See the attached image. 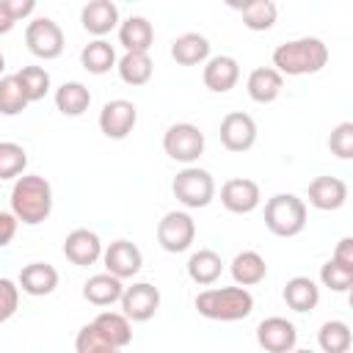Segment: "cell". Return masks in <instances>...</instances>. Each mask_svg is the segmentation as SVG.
Segmentation results:
<instances>
[{
  "label": "cell",
  "mask_w": 353,
  "mask_h": 353,
  "mask_svg": "<svg viewBox=\"0 0 353 353\" xmlns=\"http://www.w3.org/2000/svg\"><path fill=\"white\" fill-rule=\"evenodd\" d=\"M171 190L176 196V201L188 210H201L207 207L212 199H215V182H212V174L199 168V165H185L174 182H171Z\"/></svg>",
  "instance_id": "5b68a950"
},
{
  "label": "cell",
  "mask_w": 353,
  "mask_h": 353,
  "mask_svg": "<svg viewBox=\"0 0 353 353\" xmlns=\"http://www.w3.org/2000/svg\"><path fill=\"white\" fill-rule=\"evenodd\" d=\"M193 240H196V223H193V218L188 212L171 210V212H165L160 218V223H157V243H160L163 251L182 254V251H188L193 245Z\"/></svg>",
  "instance_id": "ba28073f"
},
{
  "label": "cell",
  "mask_w": 353,
  "mask_h": 353,
  "mask_svg": "<svg viewBox=\"0 0 353 353\" xmlns=\"http://www.w3.org/2000/svg\"><path fill=\"white\" fill-rule=\"evenodd\" d=\"M17 229H19L17 215L11 210H0V248H6L17 237Z\"/></svg>",
  "instance_id": "ab89813d"
},
{
  "label": "cell",
  "mask_w": 353,
  "mask_h": 353,
  "mask_svg": "<svg viewBox=\"0 0 353 353\" xmlns=\"http://www.w3.org/2000/svg\"><path fill=\"white\" fill-rule=\"evenodd\" d=\"M28 168V152L14 141H0V179H19Z\"/></svg>",
  "instance_id": "836d02e7"
},
{
  "label": "cell",
  "mask_w": 353,
  "mask_h": 353,
  "mask_svg": "<svg viewBox=\"0 0 353 353\" xmlns=\"http://www.w3.org/2000/svg\"><path fill=\"white\" fill-rule=\"evenodd\" d=\"M221 143L229 152H248L256 143V121L243 113V110H232L221 119Z\"/></svg>",
  "instance_id": "8fae6325"
},
{
  "label": "cell",
  "mask_w": 353,
  "mask_h": 353,
  "mask_svg": "<svg viewBox=\"0 0 353 353\" xmlns=\"http://www.w3.org/2000/svg\"><path fill=\"white\" fill-rule=\"evenodd\" d=\"M25 44L36 58L52 61V58H58L63 52V30H61V25L55 19L36 17L25 28Z\"/></svg>",
  "instance_id": "52a82bcc"
},
{
  "label": "cell",
  "mask_w": 353,
  "mask_h": 353,
  "mask_svg": "<svg viewBox=\"0 0 353 353\" xmlns=\"http://www.w3.org/2000/svg\"><path fill=\"white\" fill-rule=\"evenodd\" d=\"M171 58L179 66H196V63H207L210 58V41L201 33H182L174 39L171 44Z\"/></svg>",
  "instance_id": "603a6c76"
},
{
  "label": "cell",
  "mask_w": 353,
  "mask_h": 353,
  "mask_svg": "<svg viewBox=\"0 0 353 353\" xmlns=\"http://www.w3.org/2000/svg\"><path fill=\"white\" fill-rule=\"evenodd\" d=\"M259 201H262V193H259V185L254 179L234 176V179H226L221 188V204L234 215L254 212L259 207Z\"/></svg>",
  "instance_id": "5bb4252c"
},
{
  "label": "cell",
  "mask_w": 353,
  "mask_h": 353,
  "mask_svg": "<svg viewBox=\"0 0 353 353\" xmlns=\"http://www.w3.org/2000/svg\"><path fill=\"white\" fill-rule=\"evenodd\" d=\"M119 44L124 52H149L154 44V28L146 17H127L119 22Z\"/></svg>",
  "instance_id": "44dd1931"
},
{
  "label": "cell",
  "mask_w": 353,
  "mask_h": 353,
  "mask_svg": "<svg viewBox=\"0 0 353 353\" xmlns=\"http://www.w3.org/2000/svg\"><path fill=\"white\" fill-rule=\"evenodd\" d=\"M121 314L132 323H146L160 309V290L149 281H135L121 292Z\"/></svg>",
  "instance_id": "9c48e42d"
},
{
  "label": "cell",
  "mask_w": 353,
  "mask_h": 353,
  "mask_svg": "<svg viewBox=\"0 0 353 353\" xmlns=\"http://www.w3.org/2000/svg\"><path fill=\"white\" fill-rule=\"evenodd\" d=\"M201 80L204 85L212 91V94H226L237 85L240 80V63L232 58V55H212L207 58L204 63V72H201Z\"/></svg>",
  "instance_id": "2e32d148"
},
{
  "label": "cell",
  "mask_w": 353,
  "mask_h": 353,
  "mask_svg": "<svg viewBox=\"0 0 353 353\" xmlns=\"http://www.w3.org/2000/svg\"><path fill=\"white\" fill-rule=\"evenodd\" d=\"M3 69H6V58H3V52H0V74H3Z\"/></svg>",
  "instance_id": "ee69618b"
},
{
  "label": "cell",
  "mask_w": 353,
  "mask_h": 353,
  "mask_svg": "<svg viewBox=\"0 0 353 353\" xmlns=\"http://www.w3.org/2000/svg\"><path fill=\"white\" fill-rule=\"evenodd\" d=\"M88 105H91V91L83 83L69 80L55 88V108L63 116H83L88 110Z\"/></svg>",
  "instance_id": "f546056e"
},
{
  "label": "cell",
  "mask_w": 353,
  "mask_h": 353,
  "mask_svg": "<svg viewBox=\"0 0 353 353\" xmlns=\"http://www.w3.org/2000/svg\"><path fill=\"white\" fill-rule=\"evenodd\" d=\"M350 325L345 320H328L317 331V345L323 353H347L350 350Z\"/></svg>",
  "instance_id": "4dcf8cb0"
},
{
  "label": "cell",
  "mask_w": 353,
  "mask_h": 353,
  "mask_svg": "<svg viewBox=\"0 0 353 353\" xmlns=\"http://www.w3.org/2000/svg\"><path fill=\"white\" fill-rule=\"evenodd\" d=\"M121 292H124L121 279H116L110 273H97L83 284V298L94 306H110V303L121 301Z\"/></svg>",
  "instance_id": "484cf974"
},
{
  "label": "cell",
  "mask_w": 353,
  "mask_h": 353,
  "mask_svg": "<svg viewBox=\"0 0 353 353\" xmlns=\"http://www.w3.org/2000/svg\"><path fill=\"white\" fill-rule=\"evenodd\" d=\"M74 350H77V353H119V347H113L91 323L77 331V336H74Z\"/></svg>",
  "instance_id": "8d00e7d4"
},
{
  "label": "cell",
  "mask_w": 353,
  "mask_h": 353,
  "mask_svg": "<svg viewBox=\"0 0 353 353\" xmlns=\"http://www.w3.org/2000/svg\"><path fill=\"white\" fill-rule=\"evenodd\" d=\"M229 273H232V279H234L237 287H254V284L265 281L268 265H265L262 254H256V251H240V254L232 259Z\"/></svg>",
  "instance_id": "cb8c5ba5"
},
{
  "label": "cell",
  "mask_w": 353,
  "mask_h": 353,
  "mask_svg": "<svg viewBox=\"0 0 353 353\" xmlns=\"http://www.w3.org/2000/svg\"><path fill=\"white\" fill-rule=\"evenodd\" d=\"M11 212L25 226H39L52 212V185L39 174H22L11 188Z\"/></svg>",
  "instance_id": "7a4b0ae2"
},
{
  "label": "cell",
  "mask_w": 353,
  "mask_h": 353,
  "mask_svg": "<svg viewBox=\"0 0 353 353\" xmlns=\"http://www.w3.org/2000/svg\"><path fill=\"white\" fill-rule=\"evenodd\" d=\"M320 281L323 287H328L331 292H347L353 287V268H345L334 259H328L323 268H320Z\"/></svg>",
  "instance_id": "d590c367"
},
{
  "label": "cell",
  "mask_w": 353,
  "mask_h": 353,
  "mask_svg": "<svg viewBox=\"0 0 353 353\" xmlns=\"http://www.w3.org/2000/svg\"><path fill=\"white\" fill-rule=\"evenodd\" d=\"M281 298L292 312H312L320 303V287L309 276H292L284 284Z\"/></svg>",
  "instance_id": "7402d4cb"
},
{
  "label": "cell",
  "mask_w": 353,
  "mask_h": 353,
  "mask_svg": "<svg viewBox=\"0 0 353 353\" xmlns=\"http://www.w3.org/2000/svg\"><path fill=\"white\" fill-rule=\"evenodd\" d=\"M14 25H17V22H14V17L8 14V8H6V3L0 0V36H3V33H8V30H11Z\"/></svg>",
  "instance_id": "7bdbcfd3"
},
{
  "label": "cell",
  "mask_w": 353,
  "mask_h": 353,
  "mask_svg": "<svg viewBox=\"0 0 353 353\" xmlns=\"http://www.w3.org/2000/svg\"><path fill=\"white\" fill-rule=\"evenodd\" d=\"M256 342L265 353H292L298 331L287 317H265L256 325Z\"/></svg>",
  "instance_id": "4fadbf2b"
},
{
  "label": "cell",
  "mask_w": 353,
  "mask_h": 353,
  "mask_svg": "<svg viewBox=\"0 0 353 353\" xmlns=\"http://www.w3.org/2000/svg\"><path fill=\"white\" fill-rule=\"evenodd\" d=\"M345 201H347V185L339 176L323 174V176H314L309 182V204L314 210L331 212V210H339Z\"/></svg>",
  "instance_id": "e0dca14e"
},
{
  "label": "cell",
  "mask_w": 353,
  "mask_h": 353,
  "mask_svg": "<svg viewBox=\"0 0 353 353\" xmlns=\"http://www.w3.org/2000/svg\"><path fill=\"white\" fill-rule=\"evenodd\" d=\"M331 259L339 262V265H345V268H353V237H342V240L336 243Z\"/></svg>",
  "instance_id": "b9f144b4"
},
{
  "label": "cell",
  "mask_w": 353,
  "mask_h": 353,
  "mask_svg": "<svg viewBox=\"0 0 353 353\" xmlns=\"http://www.w3.org/2000/svg\"><path fill=\"white\" fill-rule=\"evenodd\" d=\"M80 22H83V30L102 39L105 33L119 28V6L113 0H91V3L83 6Z\"/></svg>",
  "instance_id": "ac0fdd59"
},
{
  "label": "cell",
  "mask_w": 353,
  "mask_h": 353,
  "mask_svg": "<svg viewBox=\"0 0 353 353\" xmlns=\"http://www.w3.org/2000/svg\"><path fill=\"white\" fill-rule=\"evenodd\" d=\"M196 312L207 320L237 323L254 312V295L245 287H210L196 295Z\"/></svg>",
  "instance_id": "3957f363"
},
{
  "label": "cell",
  "mask_w": 353,
  "mask_h": 353,
  "mask_svg": "<svg viewBox=\"0 0 353 353\" xmlns=\"http://www.w3.org/2000/svg\"><path fill=\"white\" fill-rule=\"evenodd\" d=\"M17 287L33 298H44L58 287V270L50 262H30L19 270Z\"/></svg>",
  "instance_id": "d6986e66"
},
{
  "label": "cell",
  "mask_w": 353,
  "mask_h": 353,
  "mask_svg": "<svg viewBox=\"0 0 353 353\" xmlns=\"http://www.w3.org/2000/svg\"><path fill=\"white\" fill-rule=\"evenodd\" d=\"M63 256L72 262V265H80V268H88L94 265L97 259H102V240L97 232L91 229H72L63 240Z\"/></svg>",
  "instance_id": "9a60e30c"
},
{
  "label": "cell",
  "mask_w": 353,
  "mask_h": 353,
  "mask_svg": "<svg viewBox=\"0 0 353 353\" xmlns=\"http://www.w3.org/2000/svg\"><path fill=\"white\" fill-rule=\"evenodd\" d=\"M328 149L331 154H336L339 160H350L353 157V121H342L331 130L328 138Z\"/></svg>",
  "instance_id": "74e56055"
},
{
  "label": "cell",
  "mask_w": 353,
  "mask_h": 353,
  "mask_svg": "<svg viewBox=\"0 0 353 353\" xmlns=\"http://www.w3.org/2000/svg\"><path fill=\"white\" fill-rule=\"evenodd\" d=\"M17 306H19V287H17V281L3 276L0 279V323L11 320Z\"/></svg>",
  "instance_id": "f35d334b"
},
{
  "label": "cell",
  "mask_w": 353,
  "mask_h": 353,
  "mask_svg": "<svg viewBox=\"0 0 353 353\" xmlns=\"http://www.w3.org/2000/svg\"><path fill=\"white\" fill-rule=\"evenodd\" d=\"M14 77H17V83H19V88H22L28 102H39L50 91V72L44 66H22Z\"/></svg>",
  "instance_id": "d6a6232c"
},
{
  "label": "cell",
  "mask_w": 353,
  "mask_h": 353,
  "mask_svg": "<svg viewBox=\"0 0 353 353\" xmlns=\"http://www.w3.org/2000/svg\"><path fill=\"white\" fill-rule=\"evenodd\" d=\"M265 226L276 237H295L306 226V204L295 193H276L265 201Z\"/></svg>",
  "instance_id": "277c9868"
},
{
  "label": "cell",
  "mask_w": 353,
  "mask_h": 353,
  "mask_svg": "<svg viewBox=\"0 0 353 353\" xmlns=\"http://www.w3.org/2000/svg\"><path fill=\"white\" fill-rule=\"evenodd\" d=\"M221 273H223V262L212 248H199V251L190 254V259H188L190 281H196L201 287H210V284H215L221 279Z\"/></svg>",
  "instance_id": "d4e9b609"
},
{
  "label": "cell",
  "mask_w": 353,
  "mask_h": 353,
  "mask_svg": "<svg viewBox=\"0 0 353 353\" xmlns=\"http://www.w3.org/2000/svg\"><path fill=\"white\" fill-rule=\"evenodd\" d=\"M240 17L248 30H270L276 25L279 8L273 0H251V3L240 6Z\"/></svg>",
  "instance_id": "1f68e13d"
},
{
  "label": "cell",
  "mask_w": 353,
  "mask_h": 353,
  "mask_svg": "<svg viewBox=\"0 0 353 353\" xmlns=\"http://www.w3.org/2000/svg\"><path fill=\"white\" fill-rule=\"evenodd\" d=\"M3 3H6L8 14L14 17V22H19V19H28V17L36 11V3H33V0H3Z\"/></svg>",
  "instance_id": "60d3db41"
},
{
  "label": "cell",
  "mask_w": 353,
  "mask_h": 353,
  "mask_svg": "<svg viewBox=\"0 0 353 353\" xmlns=\"http://www.w3.org/2000/svg\"><path fill=\"white\" fill-rule=\"evenodd\" d=\"M91 325L119 350L132 342V325H130V320L121 312H99Z\"/></svg>",
  "instance_id": "4316f807"
},
{
  "label": "cell",
  "mask_w": 353,
  "mask_h": 353,
  "mask_svg": "<svg viewBox=\"0 0 353 353\" xmlns=\"http://www.w3.org/2000/svg\"><path fill=\"white\" fill-rule=\"evenodd\" d=\"M281 88H284V77H281L273 66H256V69L248 74V80H245L248 97H251L254 102H259V105L276 102L279 94H281Z\"/></svg>",
  "instance_id": "ffe728a7"
},
{
  "label": "cell",
  "mask_w": 353,
  "mask_h": 353,
  "mask_svg": "<svg viewBox=\"0 0 353 353\" xmlns=\"http://www.w3.org/2000/svg\"><path fill=\"white\" fill-rule=\"evenodd\" d=\"M102 262H105V273L124 281L143 268V254L130 240H113L108 248H102Z\"/></svg>",
  "instance_id": "7c38bea8"
},
{
  "label": "cell",
  "mask_w": 353,
  "mask_h": 353,
  "mask_svg": "<svg viewBox=\"0 0 353 353\" xmlns=\"http://www.w3.org/2000/svg\"><path fill=\"white\" fill-rule=\"evenodd\" d=\"M163 152L185 165H193L204 154V132L190 121H176L163 135Z\"/></svg>",
  "instance_id": "8992f818"
},
{
  "label": "cell",
  "mask_w": 353,
  "mask_h": 353,
  "mask_svg": "<svg viewBox=\"0 0 353 353\" xmlns=\"http://www.w3.org/2000/svg\"><path fill=\"white\" fill-rule=\"evenodd\" d=\"M328 63V47L317 36H301L292 41H284L273 50V69L284 77H303L317 74Z\"/></svg>",
  "instance_id": "6da1fadb"
},
{
  "label": "cell",
  "mask_w": 353,
  "mask_h": 353,
  "mask_svg": "<svg viewBox=\"0 0 353 353\" xmlns=\"http://www.w3.org/2000/svg\"><path fill=\"white\" fill-rule=\"evenodd\" d=\"M28 105H30V102L25 99V94H22L19 83H17V77H14V74L0 77V113H3V116H17V113H22Z\"/></svg>",
  "instance_id": "e575fe53"
},
{
  "label": "cell",
  "mask_w": 353,
  "mask_h": 353,
  "mask_svg": "<svg viewBox=\"0 0 353 353\" xmlns=\"http://www.w3.org/2000/svg\"><path fill=\"white\" fill-rule=\"evenodd\" d=\"M116 69H119V77L127 85H146L152 80L154 63H152L149 52H124L116 61Z\"/></svg>",
  "instance_id": "f1b7e54d"
},
{
  "label": "cell",
  "mask_w": 353,
  "mask_h": 353,
  "mask_svg": "<svg viewBox=\"0 0 353 353\" xmlns=\"http://www.w3.org/2000/svg\"><path fill=\"white\" fill-rule=\"evenodd\" d=\"M138 121V108L130 99H110L99 110V130L110 141H124Z\"/></svg>",
  "instance_id": "30bf717a"
},
{
  "label": "cell",
  "mask_w": 353,
  "mask_h": 353,
  "mask_svg": "<svg viewBox=\"0 0 353 353\" xmlns=\"http://www.w3.org/2000/svg\"><path fill=\"white\" fill-rule=\"evenodd\" d=\"M292 353H314V350H292Z\"/></svg>",
  "instance_id": "f6af8a7d"
},
{
  "label": "cell",
  "mask_w": 353,
  "mask_h": 353,
  "mask_svg": "<svg viewBox=\"0 0 353 353\" xmlns=\"http://www.w3.org/2000/svg\"><path fill=\"white\" fill-rule=\"evenodd\" d=\"M116 50H113V44L110 41H105V39H94V41H88L83 50H80V63H83V69L85 72H91V74H108L113 66H116Z\"/></svg>",
  "instance_id": "83f0119b"
}]
</instances>
